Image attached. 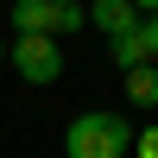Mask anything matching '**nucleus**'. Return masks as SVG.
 Returning <instances> with one entry per match:
<instances>
[{
  "instance_id": "nucleus-5",
  "label": "nucleus",
  "mask_w": 158,
  "mask_h": 158,
  "mask_svg": "<svg viewBox=\"0 0 158 158\" xmlns=\"http://www.w3.org/2000/svg\"><path fill=\"white\" fill-rule=\"evenodd\" d=\"M127 101L133 108H158V63H133L127 70Z\"/></svg>"
},
{
  "instance_id": "nucleus-2",
  "label": "nucleus",
  "mask_w": 158,
  "mask_h": 158,
  "mask_svg": "<svg viewBox=\"0 0 158 158\" xmlns=\"http://www.w3.org/2000/svg\"><path fill=\"white\" fill-rule=\"evenodd\" d=\"M6 63H13L32 89H44V82H57V76H63V51H57V38H51V32H19V38L6 44Z\"/></svg>"
},
{
  "instance_id": "nucleus-4",
  "label": "nucleus",
  "mask_w": 158,
  "mask_h": 158,
  "mask_svg": "<svg viewBox=\"0 0 158 158\" xmlns=\"http://www.w3.org/2000/svg\"><path fill=\"white\" fill-rule=\"evenodd\" d=\"M89 25L108 32V38H120V32L139 25V6H133V0H89Z\"/></svg>"
},
{
  "instance_id": "nucleus-3",
  "label": "nucleus",
  "mask_w": 158,
  "mask_h": 158,
  "mask_svg": "<svg viewBox=\"0 0 158 158\" xmlns=\"http://www.w3.org/2000/svg\"><path fill=\"white\" fill-rule=\"evenodd\" d=\"M13 25L19 32H82L89 25V6L82 0H13Z\"/></svg>"
},
{
  "instance_id": "nucleus-8",
  "label": "nucleus",
  "mask_w": 158,
  "mask_h": 158,
  "mask_svg": "<svg viewBox=\"0 0 158 158\" xmlns=\"http://www.w3.org/2000/svg\"><path fill=\"white\" fill-rule=\"evenodd\" d=\"M133 146H139V158H158V127H152V133H139Z\"/></svg>"
},
{
  "instance_id": "nucleus-1",
  "label": "nucleus",
  "mask_w": 158,
  "mask_h": 158,
  "mask_svg": "<svg viewBox=\"0 0 158 158\" xmlns=\"http://www.w3.org/2000/svg\"><path fill=\"white\" fill-rule=\"evenodd\" d=\"M133 152V120L127 114H76L70 127H63V158H127Z\"/></svg>"
},
{
  "instance_id": "nucleus-9",
  "label": "nucleus",
  "mask_w": 158,
  "mask_h": 158,
  "mask_svg": "<svg viewBox=\"0 0 158 158\" xmlns=\"http://www.w3.org/2000/svg\"><path fill=\"white\" fill-rule=\"evenodd\" d=\"M133 6H139V19H146V13H158V0H133Z\"/></svg>"
},
{
  "instance_id": "nucleus-6",
  "label": "nucleus",
  "mask_w": 158,
  "mask_h": 158,
  "mask_svg": "<svg viewBox=\"0 0 158 158\" xmlns=\"http://www.w3.org/2000/svg\"><path fill=\"white\" fill-rule=\"evenodd\" d=\"M114 63H120V70H133V63H152V57H146V44H139V25L114 38Z\"/></svg>"
},
{
  "instance_id": "nucleus-7",
  "label": "nucleus",
  "mask_w": 158,
  "mask_h": 158,
  "mask_svg": "<svg viewBox=\"0 0 158 158\" xmlns=\"http://www.w3.org/2000/svg\"><path fill=\"white\" fill-rule=\"evenodd\" d=\"M139 44H146V57L158 63V13H146V19H139Z\"/></svg>"
},
{
  "instance_id": "nucleus-10",
  "label": "nucleus",
  "mask_w": 158,
  "mask_h": 158,
  "mask_svg": "<svg viewBox=\"0 0 158 158\" xmlns=\"http://www.w3.org/2000/svg\"><path fill=\"white\" fill-rule=\"evenodd\" d=\"M0 63H6V44H0Z\"/></svg>"
}]
</instances>
